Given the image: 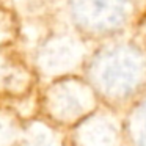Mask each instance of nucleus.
<instances>
[{"label":"nucleus","mask_w":146,"mask_h":146,"mask_svg":"<svg viewBox=\"0 0 146 146\" xmlns=\"http://www.w3.org/2000/svg\"><path fill=\"white\" fill-rule=\"evenodd\" d=\"M82 74L101 104L123 113L146 93V52L126 35L101 41L94 46Z\"/></svg>","instance_id":"f257e3e1"},{"label":"nucleus","mask_w":146,"mask_h":146,"mask_svg":"<svg viewBox=\"0 0 146 146\" xmlns=\"http://www.w3.org/2000/svg\"><path fill=\"white\" fill-rule=\"evenodd\" d=\"M143 10L138 0H61L63 21L93 42L130 33Z\"/></svg>","instance_id":"f03ea898"},{"label":"nucleus","mask_w":146,"mask_h":146,"mask_svg":"<svg viewBox=\"0 0 146 146\" xmlns=\"http://www.w3.org/2000/svg\"><path fill=\"white\" fill-rule=\"evenodd\" d=\"M96 44L63 21V24H55L46 30L29 58L39 83H42L57 77L82 74Z\"/></svg>","instance_id":"7ed1b4c3"},{"label":"nucleus","mask_w":146,"mask_h":146,"mask_svg":"<svg viewBox=\"0 0 146 146\" xmlns=\"http://www.w3.org/2000/svg\"><path fill=\"white\" fill-rule=\"evenodd\" d=\"M101 105L98 94L83 74H71L39 83L36 113L64 130Z\"/></svg>","instance_id":"20e7f679"},{"label":"nucleus","mask_w":146,"mask_h":146,"mask_svg":"<svg viewBox=\"0 0 146 146\" xmlns=\"http://www.w3.org/2000/svg\"><path fill=\"white\" fill-rule=\"evenodd\" d=\"M39 79L32 61L17 47L0 49V102L21 104L35 98Z\"/></svg>","instance_id":"39448f33"},{"label":"nucleus","mask_w":146,"mask_h":146,"mask_svg":"<svg viewBox=\"0 0 146 146\" xmlns=\"http://www.w3.org/2000/svg\"><path fill=\"white\" fill-rule=\"evenodd\" d=\"M68 146H126L121 111L101 104L68 130Z\"/></svg>","instance_id":"423d86ee"},{"label":"nucleus","mask_w":146,"mask_h":146,"mask_svg":"<svg viewBox=\"0 0 146 146\" xmlns=\"http://www.w3.org/2000/svg\"><path fill=\"white\" fill-rule=\"evenodd\" d=\"M17 146H68V130L35 113L25 118Z\"/></svg>","instance_id":"0eeeda50"},{"label":"nucleus","mask_w":146,"mask_h":146,"mask_svg":"<svg viewBox=\"0 0 146 146\" xmlns=\"http://www.w3.org/2000/svg\"><path fill=\"white\" fill-rule=\"evenodd\" d=\"M121 115L126 146H146V93L137 98Z\"/></svg>","instance_id":"6e6552de"},{"label":"nucleus","mask_w":146,"mask_h":146,"mask_svg":"<svg viewBox=\"0 0 146 146\" xmlns=\"http://www.w3.org/2000/svg\"><path fill=\"white\" fill-rule=\"evenodd\" d=\"M24 32V21L16 7L0 2V49L17 47Z\"/></svg>","instance_id":"1a4fd4ad"},{"label":"nucleus","mask_w":146,"mask_h":146,"mask_svg":"<svg viewBox=\"0 0 146 146\" xmlns=\"http://www.w3.org/2000/svg\"><path fill=\"white\" fill-rule=\"evenodd\" d=\"M24 121L25 118L13 104L0 102V146H17Z\"/></svg>","instance_id":"9d476101"},{"label":"nucleus","mask_w":146,"mask_h":146,"mask_svg":"<svg viewBox=\"0 0 146 146\" xmlns=\"http://www.w3.org/2000/svg\"><path fill=\"white\" fill-rule=\"evenodd\" d=\"M129 36L138 44V47H141L146 52V10H143L141 14L138 16Z\"/></svg>","instance_id":"9b49d317"},{"label":"nucleus","mask_w":146,"mask_h":146,"mask_svg":"<svg viewBox=\"0 0 146 146\" xmlns=\"http://www.w3.org/2000/svg\"><path fill=\"white\" fill-rule=\"evenodd\" d=\"M138 2H140V3H141V7H143V8L146 7V0H138Z\"/></svg>","instance_id":"f8f14e48"},{"label":"nucleus","mask_w":146,"mask_h":146,"mask_svg":"<svg viewBox=\"0 0 146 146\" xmlns=\"http://www.w3.org/2000/svg\"><path fill=\"white\" fill-rule=\"evenodd\" d=\"M0 2H3V0H0Z\"/></svg>","instance_id":"ddd939ff"}]
</instances>
